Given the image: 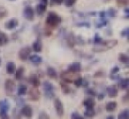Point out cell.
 Returning a JSON list of instances; mask_svg holds the SVG:
<instances>
[{"mask_svg": "<svg viewBox=\"0 0 129 119\" xmlns=\"http://www.w3.org/2000/svg\"><path fill=\"white\" fill-rule=\"evenodd\" d=\"M8 15V11L6 7L4 6H0V20L5 19L6 17H7Z\"/></svg>", "mask_w": 129, "mask_h": 119, "instance_id": "obj_32", "label": "cell"}, {"mask_svg": "<svg viewBox=\"0 0 129 119\" xmlns=\"http://www.w3.org/2000/svg\"><path fill=\"white\" fill-rule=\"evenodd\" d=\"M106 118L107 119H114V116H113V115H109V116H107Z\"/></svg>", "mask_w": 129, "mask_h": 119, "instance_id": "obj_54", "label": "cell"}, {"mask_svg": "<svg viewBox=\"0 0 129 119\" xmlns=\"http://www.w3.org/2000/svg\"><path fill=\"white\" fill-rule=\"evenodd\" d=\"M118 119H128L129 118V109L128 108H125L122 110L119 114L118 115Z\"/></svg>", "mask_w": 129, "mask_h": 119, "instance_id": "obj_30", "label": "cell"}, {"mask_svg": "<svg viewBox=\"0 0 129 119\" xmlns=\"http://www.w3.org/2000/svg\"><path fill=\"white\" fill-rule=\"evenodd\" d=\"M83 105H84L86 108H94L95 105V102L92 98H88V99H86L83 101Z\"/></svg>", "mask_w": 129, "mask_h": 119, "instance_id": "obj_31", "label": "cell"}, {"mask_svg": "<svg viewBox=\"0 0 129 119\" xmlns=\"http://www.w3.org/2000/svg\"><path fill=\"white\" fill-rule=\"evenodd\" d=\"M20 114L27 118H32L33 116V109L29 105H24L20 109Z\"/></svg>", "mask_w": 129, "mask_h": 119, "instance_id": "obj_10", "label": "cell"}, {"mask_svg": "<svg viewBox=\"0 0 129 119\" xmlns=\"http://www.w3.org/2000/svg\"><path fill=\"white\" fill-rule=\"evenodd\" d=\"M13 116L15 117V118H20V115H21V114L20 113H18V110L16 109V108H15V109H13Z\"/></svg>", "mask_w": 129, "mask_h": 119, "instance_id": "obj_50", "label": "cell"}, {"mask_svg": "<svg viewBox=\"0 0 129 119\" xmlns=\"http://www.w3.org/2000/svg\"><path fill=\"white\" fill-rule=\"evenodd\" d=\"M104 99V93H99L98 95H97V100H98V101H103Z\"/></svg>", "mask_w": 129, "mask_h": 119, "instance_id": "obj_52", "label": "cell"}, {"mask_svg": "<svg viewBox=\"0 0 129 119\" xmlns=\"http://www.w3.org/2000/svg\"><path fill=\"white\" fill-rule=\"evenodd\" d=\"M76 27H79V28H88L89 29L91 27L89 22H79V23H76L75 24Z\"/></svg>", "mask_w": 129, "mask_h": 119, "instance_id": "obj_37", "label": "cell"}, {"mask_svg": "<svg viewBox=\"0 0 129 119\" xmlns=\"http://www.w3.org/2000/svg\"><path fill=\"white\" fill-rule=\"evenodd\" d=\"M118 72H119V68L118 66H115L111 69V72H110V78L111 80H117L119 77V75H118Z\"/></svg>", "mask_w": 129, "mask_h": 119, "instance_id": "obj_17", "label": "cell"}, {"mask_svg": "<svg viewBox=\"0 0 129 119\" xmlns=\"http://www.w3.org/2000/svg\"><path fill=\"white\" fill-rule=\"evenodd\" d=\"M41 98V92H40L38 87H34L31 88L28 92V100L31 101H37Z\"/></svg>", "mask_w": 129, "mask_h": 119, "instance_id": "obj_7", "label": "cell"}, {"mask_svg": "<svg viewBox=\"0 0 129 119\" xmlns=\"http://www.w3.org/2000/svg\"><path fill=\"white\" fill-rule=\"evenodd\" d=\"M54 108H55L56 113L58 115L59 117H62L64 115V106H63V103L58 98H56L54 100Z\"/></svg>", "mask_w": 129, "mask_h": 119, "instance_id": "obj_8", "label": "cell"}, {"mask_svg": "<svg viewBox=\"0 0 129 119\" xmlns=\"http://www.w3.org/2000/svg\"><path fill=\"white\" fill-rule=\"evenodd\" d=\"M64 0H50V6H60L61 4L63 3Z\"/></svg>", "mask_w": 129, "mask_h": 119, "instance_id": "obj_42", "label": "cell"}, {"mask_svg": "<svg viewBox=\"0 0 129 119\" xmlns=\"http://www.w3.org/2000/svg\"><path fill=\"white\" fill-rule=\"evenodd\" d=\"M71 118L72 119H83L84 116H81L78 112H73V113L71 114Z\"/></svg>", "mask_w": 129, "mask_h": 119, "instance_id": "obj_40", "label": "cell"}, {"mask_svg": "<svg viewBox=\"0 0 129 119\" xmlns=\"http://www.w3.org/2000/svg\"><path fill=\"white\" fill-rule=\"evenodd\" d=\"M18 25H19V21L17 19H11V20H9L8 22H6L5 28L6 29H9L10 30V29H13L16 27H18Z\"/></svg>", "mask_w": 129, "mask_h": 119, "instance_id": "obj_13", "label": "cell"}, {"mask_svg": "<svg viewBox=\"0 0 129 119\" xmlns=\"http://www.w3.org/2000/svg\"><path fill=\"white\" fill-rule=\"evenodd\" d=\"M10 109V104L7 100H3L0 101V118L9 119L8 111Z\"/></svg>", "mask_w": 129, "mask_h": 119, "instance_id": "obj_4", "label": "cell"}, {"mask_svg": "<svg viewBox=\"0 0 129 119\" xmlns=\"http://www.w3.org/2000/svg\"><path fill=\"white\" fill-rule=\"evenodd\" d=\"M31 52H32V49L30 48V46L27 45V46H24L19 51V59L22 62H26L27 59H28L29 55H30Z\"/></svg>", "mask_w": 129, "mask_h": 119, "instance_id": "obj_6", "label": "cell"}, {"mask_svg": "<svg viewBox=\"0 0 129 119\" xmlns=\"http://www.w3.org/2000/svg\"><path fill=\"white\" fill-rule=\"evenodd\" d=\"M9 43V37L4 32H0V46H5Z\"/></svg>", "mask_w": 129, "mask_h": 119, "instance_id": "obj_23", "label": "cell"}, {"mask_svg": "<svg viewBox=\"0 0 129 119\" xmlns=\"http://www.w3.org/2000/svg\"><path fill=\"white\" fill-rule=\"evenodd\" d=\"M82 82H83V78L81 77V76H79L74 80V82H73V83L74 84V85H75L76 87H80V86H81V85H82Z\"/></svg>", "mask_w": 129, "mask_h": 119, "instance_id": "obj_34", "label": "cell"}, {"mask_svg": "<svg viewBox=\"0 0 129 119\" xmlns=\"http://www.w3.org/2000/svg\"><path fill=\"white\" fill-rule=\"evenodd\" d=\"M47 76L51 79H57V72L56 71V69L52 67H48L47 68Z\"/></svg>", "mask_w": 129, "mask_h": 119, "instance_id": "obj_19", "label": "cell"}, {"mask_svg": "<svg viewBox=\"0 0 129 119\" xmlns=\"http://www.w3.org/2000/svg\"><path fill=\"white\" fill-rule=\"evenodd\" d=\"M106 90H107L108 96H109L110 98H115V97L118 96V87H117V85H109Z\"/></svg>", "mask_w": 129, "mask_h": 119, "instance_id": "obj_12", "label": "cell"}, {"mask_svg": "<svg viewBox=\"0 0 129 119\" xmlns=\"http://www.w3.org/2000/svg\"><path fill=\"white\" fill-rule=\"evenodd\" d=\"M9 1H16V0H9Z\"/></svg>", "mask_w": 129, "mask_h": 119, "instance_id": "obj_56", "label": "cell"}, {"mask_svg": "<svg viewBox=\"0 0 129 119\" xmlns=\"http://www.w3.org/2000/svg\"><path fill=\"white\" fill-rule=\"evenodd\" d=\"M40 3L43 5H45V6H48L49 0H40Z\"/></svg>", "mask_w": 129, "mask_h": 119, "instance_id": "obj_53", "label": "cell"}, {"mask_svg": "<svg viewBox=\"0 0 129 119\" xmlns=\"http://www.w3.org/2000/svg\"><path fill=\"white\" fill-rule=\"evenodd\" d=\"M117 107H118V103L116 101H109V102L106 104L105 109L108 112H113L116 110Z\"/></svg>", "mask_w": 129, "mask_h": 119, "instance_id": "obj_24", "label": "cell"}, {"mask_svg": "<svg viewBox=\"0 0 129 119\" xmlns=\"http://www.w3.org/2000/svg\"><path fill=\"white\" fill-rule=\"evenodd\" d=\"M120 35H121L122 36H125V37H128V35H129V28H125V29H124L123 30L121 31Z\"/></svg>", "mask_w": 129, "mask_h": 119, "instance_id": "obj_47", "label": "cell"}, {"mask_svg": "<svg viewBox=\"0 0 129 119\" xmlns=\"http://www.w3.org/2000/svg\"><path fill=\"white\" fill-rule=\"evenodd\" d=\"M107 24H108V21L105 20V21H104V22H99V23H97L96 25H95V28H96V29H102L104 26H107Z\"/></svg>", "mask_w": 129, "mask_h": 119, "instance_id": "obj_44", "label": "cell"}, {"mask_svg": "<svg viewBox=\"0 0 129 119\" xmlns=\"http://www.w3.org/2000/svg\"><path fill=\"white\" fill-rule=\"evenodd\" d=\"M76 1L77 0H64L63 3L64 4V6H67V7H72L75 5Z\"/></svg>", "mask_w": 129, "mask_h": 119, "instance_id": "obj_35", "label": "cell"}, {"mask_svg": "<svg viewBox=\"0 0 129 119\" xmlns=\"http://www.w3.org/2000/svg\"><path fill=\"white\" fill-rule=\"evenodd\" d=\"M129 0H117V5L118 7H124L128 5Z\"/></svg>", "mask_w": 129, "mask_h": 119, "instance_id": "obj_38", "label": "cell"}, {"mask_svg": "<svg viewBox=\"0 0 129 119\" xmlns=\"http://www.w3.org/2000/svg\"><path fill=\"white\" fill-rule=\"evenodd\" d=\"M47 9V6H45V5H43L40 3L39 5H37L36 7V13H37L38 15H43V13H45V11H46Z\"/></svg>", "mask_w": 129, "mask_h": 119, "instance_id": "obj_26", "label": "cell"}, {"mask_svg": "<svg viewBox=\"0 0 129 119\" xmlns=\"http://www.w3.org/2000/svg\"><path fill=\"white\" fill-rule=\"evenodd\" d=\"M15 83L12 79H6L5 82V92L6 95L12 96L15 91Z\"/></svg>", "mask_w": 129, "mask_h": 119, "instance_id": "obj_5", "label": "cell"}, {"mask_svg": "<svg viewBox=\"0 0 129 119\" xmlns=\"http://www.w3.org/2000/svg\"><path fill=\"white\" fill-rule=\"evenodd\" d=\"M43 92L47 99L51 100L55 97V87L50 81L43 82Z\"/></svg>", "mask_w": 129, "mask_h": 119, "instance_id": "obj_3", "label": "cell"}, {"mask_svg": "<svg viewBox=\"0 0 129 119\" xmlns=\"http://www.w3.org/2000/svg\"><path fill=\"white\" fill-rule=\"evenodd\" d=\"M1 63H2V61H1V58H0V66H1Z\"/></svg>", "mask_w": 129, "mask_h": 119, "instance_id": "obj_55", "label": "cell"}, {"mask_svg": "<svg viewBox=\"0 0 129 119\" xmlns=\"http://www.w3.org/2000/svg\"><path fill=\"white\" fill-rule=\"evenodd\" d=\"M39 119H50V115H49L48 113H46L45 111H42L41 113L39 114V116H38Z\"/></svg>", "mask_w": 129, "mask_h": 119, "instance_id": "obj_41", "label": "cell"}, {"mask_svg": "<svg viewBox=\"0 0 129 119\" xmlns=\"http://www.w3.org/2000/svg\"><path fill=\"white\" fill-rule=\"evenodd\" d=\"M62 22V19L57 13L55 12H50L46 17V21H45V27H48L50 29H53L57 28L59 24Z\"/></svg>", "mask_w": 129, "mask_h": 119, "instance_id": "obj_1", "label": "cell"}, {"mask_svg": "<svg viewBox=\"0 0 129 119\" xmlns=\"http://www.w3.org/2000/svg\"><path fill=\"white\" fill-rule=\"evenodd\" d=\"M43 33H44V36H51V34H52V29H50V28H48V27H45Z\"/></svg>", "mask_w": 129, "mask_h": 119, "instance_id": "obj_46", "label": "cell"}, {"mask_svg": "<svg viewBox=\"0 0 129 119\" xmlns=\"http://www.w3.org/2000/svg\"><path fill=\"white\" fill-rule=\"evenodd\" d=\"M67 44L70 48H74V45H76L75 42V35L73 32L69 33L68 36H67Z\"/></svg>", "mask_w": 129, "mask_h": 119, "instance_id": "obj_15", "label": "cell"}, {"mask_svg": "<svg viewBox=\"0 0 129 119\" xmlns=\"http://www.w3.org/2000/svg\"><path fill=\"white\" fill-rule=\"evenodd\" d=\"M118 45V40L117 39H111L108 40V41H103L99 45H95L96 46L94 47L93 51L95 52H104V51L110 50V49H112L113 47H115Z\"/></svg>", "mask_w": 129, "mask_h": 119, "instance_id": "obj_2", "label": "cell"}, {"mask_svg": "<svg viewBox=\"0 0 129 119\" xmlns=\"http://www.w3.org/2000/svg\"><path fill=\"white\" fill-rule=\"evenodd\" d=\"M60 86H61V92L64 94H69L71 92V88L67 85V83L64 82H61L60 83Z\"/></svg>", "mask_w": 129, "mask_h": 119, "instance_id": "obj_28", "label": "cell"}, {"mask_svg": "<svg viewBox=\"0 0 129 119\" xmlns=\"http://www.w3.org/2000/svg\"><path fill=\"white\" fill-rule=\"evenodd\" d=\"M24 18L29 22H33L35 20V11L30 6H27L23 11Z\"/></svg>", "mask_w": 129, "mask_h": 119, "instance_id": "obj_9", "label": "cell"}, {"mask_svg": "<svg viewBox=\"0 0 129 119\" xmlns=\"http://www.w3.org/2000/svg\"><path fill=\"white\" fill-rule=\"evenodd\" d=\"M28 82L32 85V86L34 87H39L41 85V81H40V78L37 76V75L36 74H32L29 76Z\"/></svg>", "mask_w": 129, "mask_h": 119, "instance_id": "obj_14", "label": "cell"}, {"mask_svg": "<svg viewBox=\"0 0 129 119\" xmlns=\"http://www.w3.org/2000/svg\"><path fill=\"white\" fill-rule=\"evenodd\" d=\"M118 86L121 90H126L129 86V78H122L118 81Z\"/></svg>", "mask_w": 129, "mask_h": 119, "instance_id": "obj_22", "label": "cell"}, {"mask_svg": "<svg viewBox=\"0 0 129 119\" xmlns=\"http://www.w3.org/2000/svg\"><path fill=\"white\" fill-rule=\"evenodd\" d=\"M6 73L8 75H13L15 72V69H16V66H15L14 62H9L6 63Z\"/></svg>", "mask_w": 129, "mask_h": 119, "instance_id": "obj_21", "label": "cell"}, {"mask_svg": "<svg viewBox=\"0 0 129 119\" xmlns=\"http://www.w3.org/2000/svg\"><path fill=\"white\" fill-rule=\"evenodd\" d=\"M32 48L36 52H42V50H43V43H42V41H41L40 38L36 39V41L33 43Z\"/></svg>", "mask_w": 129, "mask_h": 119, "instance_id": "obj_16", "label": "cell"}, {"mask_svg": "<svg viewBox=\"0 0 129 119\" xmlns=\"http://www.w3.org/2000/svg\"><path fill=\"white\" fill-rule=\"evenodd\" d=\"M24 100L23 99H21V98H20V99H16V103H17V105L18 106H20V107H22V106H24Z\"/></svg>", "mask_w": 129, "mask_h": 119, "instance_id": "obj_49", "label": "cell"}, {"mask_svg": "<svg viewBox=\"0 0 129 119\" xmlns=\"http://www.w3.org/2000/svg\"><path fill=\"white\" fill-rule=\"evenodd\" d=\"M104 72L103 70H98L94 74V77H104Z\"/></svg>", "mask_w": 129, "mask_h": 119, "instance_id": "obj_45", "label": "cell"}, {"mask_svg": "<svg viewBox=\"0 0 129 119\" xmlns=\"http://www.w3.org/2000/svg\"><path fill=\"white\" fill-rule=\"evenodd\" d=\"M118 62H121V63L127 64L129 62V57L125 53H119L118 56Z\"/></svg>", "mask_w": 129, "mask_h": 119, "instance_id": "obj_29", "label": "cell"}, {"mask_svg": "<svg viewBox=\"0 0 129 119\" xmlns=\"http://www.w3.org/2000/svg\"><path fill=\"white\" fill-rule=\"evenodd\" d=\"M75 42H76V44L79 45H84L85 43H86L85 40L82 38V36H75Z\"/></svg>", "mask_w": 129, "mask_h": 119, "instance_id": "obj_39", "label": "cell"}, {"mask_svg": "<svg viewBox=\"0 0 129 119\" xmlns=\"http://www.w3.org/2000/svg\"><path fill=\"white\" fill-rule=\"evenodd\" d=\"M99 18H100L101 22H104V21L106 20V12L102 11L99 13Z\"/></svg>", "mask_w": 129, "mask_h": 119, "instance_id": "obj_48", "label": "cell"}, {"mask_svg": "<svg viewBox=\"0 0 129 119\" xmlns=\"http://www.w3.org/2000/svg\"><path fill=\"white\" fill-rule=\"evenodd\" d=\"M128 94H129V92H127L125 94V96H124V97L122 98V101H123V102L125 103V104H126V103H128V101H129V100H128Z\"/></svg>", "mask_w": 129, "mask_h": 119, "instance_id": "obj_51", "label": "cell"}, {"mask_svg": "<svg viewBox=\"0 0 129 119\" xmlns=\"http://www.w3.org/2000/svg\"><path fill=\"white\" fill-rule=\"evenodd\" d=\"M106 13H107L108 16L111 17V18H115V17L117 16V10L113 7H111L108 9V11Z\"/></svg>", "mask_w": 129, "mask_h": 119, "instance_id": "obj_33", "label": "cell"}, {"mask_svg": "<svg viewBox=\"0 0 129 119\" xmlns=\"http://www.w3.org/2000/svg\"><path fill=\"white\" fill-rule=\"evenodd\" d=\"M95 115V111L94 108H86V110L84 112V116L88 118H92Z\"/></svg>", "mask_w": 129, "mask_h": 119, "instance_id": "obj_27", "label": "cell"}, {"mask_svg": "<svg viewBox=\"0 0 129 119\" xmlns=\"http://www.w3.org/2000/svg\"><path fill=\"white\" fill-rule=\"evenodd\" d=\"M24 72H25V69L23 67H20L18 69H15V72L13 73L14 78L16 80H21L24 76Z\"/></svg>", "mask_w": 129, "mask_h": 119, "instance_id": "obj_18", "label": "cell"}, {"mask_svg": "<svg viewBox=\"0 0 129 119\" xmlns=\"http://www.w3.org/2000/svg\"><path fill=\"white\" fill-rule=\"evenodd\" d=\"M32 63L34 64H40L43 62V58L41 56L37 55V54H34V55H29L28 59Z\"/></svg>", "mask_w": 129, "mask_h": 119, "instance_id": "obj_20", "label": "cell"}, {"mask_svg": "<svg viewBox=\"0 0 129 119\" xmlns=\"http://www.w3.org/2000/svg\"><path fill=\"white\" fill-rule=\"evenodd\" d=\"M87 88H88V87H87ZM86 92H87V94H88L89 96H92V97L96 96V92H95V91L92 88H88L86 90Z\"/></svg>", "mask_w": 129, "mask_h": 119, "instance_id": "obj_43", "label": "cell"}, {"mask_svg": "<svg viewBox=\"0 0 129 119\" xmlns=\"http://www.w3.org/2000/svg\"><path fill=\"white\" fill-rule=\"evenodd\" d=\"M27 92V87L25 85H20L18 87V90H17V94H18L19 97H21V96L26 95Z\"/></svg>", "mask_w": 129, "mask_h": 119, "instance_id": "obj_25", "label": "cell"}, {"mask_svg": "<svg viewBox=\"0 0 129 119\" xmlns=\"http://www.w3.org/2000/svg\"><path fill=\"white\" fill-rule=\"evenodd\" d=\"M67 70L70 71V72H73V73H79V72H81V64L80 63V62H73V63L69 64Z\"/></svg>", "mask_w": 129, "mask_h": 119, "instance_id": "obj_11", "label": "cell"}, {"mask_svg": "<svg viewBox=\"0 0 129 119\" xmlns=\"http://www.w3.org/2000/svg\"><path fill=\"white\" fill-rule=\"evenodd\" d=\"M94 44L95 45H99V44H101L102 43L104 40H103V38L101 37L100 36H99V34L98 33H95V36H94Z\"/></svg>", "mask_w": 129, "mask_h": 119, "instance_id": "obj_36", "label": "cell"}]
</instances>
